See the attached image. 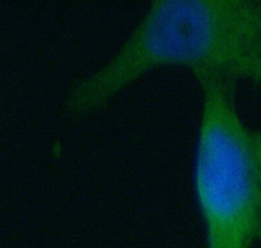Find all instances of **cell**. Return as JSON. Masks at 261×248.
<instances>
[{
    "label": "cell",
    "instance_id": "1",
    "mask_svg": "<svg viewBox=\"0 0 261 248\" xmlns=\"http://www.w3.org/2000/svg\"><path fill=\"white\" fill-rule=\"evenodd\" d=\"M261 86V0H154L120 47L69 92L72 115L94 111L162 68Z\"/></svg>",
    "mask_w": 261,
    "mask_h": 248
},
{
    "label": "cell",
    "instance_id": "2",
    "mask_svg": "<svg viewBox=\"0 0 261 248\" xmlns=\"http://www.w3.org/2000/svg\"><path fill=\"white\" fill-rule=\"evenodd\" d=\"M201 111L193 158V193L206 248H253L261 236V132L235 102L237 83L197 77Z\"/></svg>",
    "mask_w": 261,
    "mask_h": 248
},
{
    "label": "cell",
    "instance_id": "3",
    "mask_svg": "<svg viewBox=\"0 0 261 248\" xmlns=\"http://www.w3.org/2000/svg\"><path fill=\"white\" fill-rule=\"evenodd\" d=\"M260 242H261V236H260Z\"/></svg>",
    "mask_w": 261,
    "mask_h": 248
}]
</instances>
